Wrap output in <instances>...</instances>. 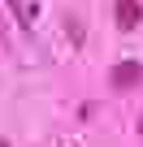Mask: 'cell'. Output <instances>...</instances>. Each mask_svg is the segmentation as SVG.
Returning a JSON list of instances; mask_svg holds the SVG:
<instances>
[{
	"instance_id": "7a4b0ae2",
	"label": "cell",
	"mask_w": 143,
	"mask_h": 147,
	"mask_svg": "<svg viewBox=\"0 0 143 147\" xmlns=\"http://www.w3.org/2000/svg\"><path fill=\"white\" fill-rule=\"evenodd\" d=\"M113 13H117V30H134L143 22V5H139V0H117Z\"/></svg>"
},
{
	"instance_id": "3957f363",
	"label": "cell",
	"mask_w": 143,
	"mask_h": 147,
	"mask_svg": "<svg viewBox=\"0 0 143 147\" xmlns=\"http://www.w3.org/2000/svg\"><path fill=\"white\" fill-rule=\"evenodd\" d=\"M139 138H143V117H139Z\"/></svg>"
},
{
	"instance_id": "6da1fadb",
	"label": "cell",
	"mask_w": 143,
	"mask_h": 147,
	"mask_svg": "<svg viewBox=\"0 0 143 147\" xmlns=\"http://www.w3.org/2000/svg\"><path fill=\"white\" fill-rule=\"evenodd\" d=\"M108 82H113V91L139 87V82H143V65H139V61H117V65L108 69Z\"/></svg>"
},
{
	"instance_id": "277c9868",
	"label": "cell",
	"mask_w": 143,
	"mask_h": 147,
	"mask_svg": "<svg viewBox=\"0 0 143 147\" xmlns=\"http://www.w3.org/2000/svg\"><path fill=\"white\" fill-rule=\"evenodd\" d=\"M9 5H13V9H18V0H9Z\"/></svg>"
}]
</instances>
